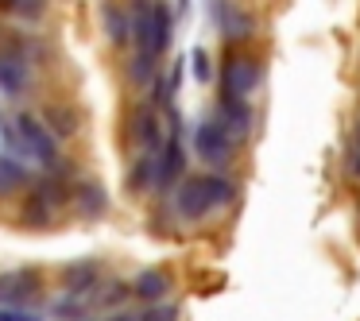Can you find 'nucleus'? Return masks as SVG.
Masks as SVG:
<instances>
[{"label":"nucleus","mask_w":360,"mask_h":321,"mask_svg":"<svg viewBox=\"0 0 360 321\" xmlns=\"http://www.w3.org/2000/svg\"><path fill=\"white\" fill-rule=\"evenodd\" d=\"M101 321H136L132 313H112V317H101Z\"/></svg>","instance_id":"obj_24"},{"label":"nucleus","mask_w":360,"mask_h":321,"mask_svg":"<svg viewBox=\"0 0 360 321\" xmlns=\"http://www.w3.org/2000/svg\"><path fill=\"white\" fill-rule=\"evenodd\" d=\"M174 290V279L167 275V267H148V271L136 275L132 282V294L140 298L143 306H155V302H167Z\"/></svg>","instance_id":"obj_11"},{"label":"nucleus","mask_w":360,"mask_h":321,"mask_svg":"<svg viewBox=\"0 0 360 321\" xmlns=\"http://www.w3.org/2000/svg\"><path fill=\"white\" fill-rule=\"evenodd\" d=\"M32 86V70L20 51H0V97H20Z\"/></svg>","instance_id":"obj_10"},{"label":"nucleus","mask_w":360,"mask_h":321,"mask_svg":"<svg viewBox=\"0 0 360 321\" xmlns=\"http://www.w3.org/2000/svg\"><path fill=\"white\" fill-rule=\"evenodd\" d=\"M155 163L159 159H132V171H128V190L143 194V190L155 186Z\"/></svg>","instance_id":"obj_19"},{"label":"nucleus","mask_w":360,"mask_h":321,"mask_svg":"<svg viewBox=\"0 0 360 321\" xmlns=\"http://www.w3.org/2000/svg\"><path fill=\"white\" fill-rule=\"evenodd\" d=\"M70 205L82 213V217H101L109 209V194L97 178H74L70 186Z\"/></svg>","instance_id":"obj_12"},{"label":"nucleus","mask_w":360,"mask_h":321,"mask_svg":"<svg viewBox=\"0 0 360 321\" xmlns=\"http://www.w3.org/2000/svg\"><path fill=\"white\" fill-rule=\"evenodd\" d=\"M39 290H43V279L35 271H27V267L0 275V302H4V310H24V306H35V302H39Z\"/></svg>","instance_id":"obj_6"},{"label":"nucleus","mask_w":360,"mask_h":321,"mask_svg":"<svg viewBox=\"0 0 360 321\" xmlns=\"http://www.w3.org/2000/svg\"><path fill=\"white\" fill-rule=\"evenodd\" d=\"M39 120L47 124V132L55 136L58 143H63V140H74V136L82 132V117H78V109H74V105H63V101L47 105V109L39 112Z\"/></svg>","instance_id":"obj_15"},{"label":"nucleus","mask_w":360,"mask_h":321,"mask_svg":"<svg viewBox=\"0 0 360 321\" xmlns=\"http://www.w3.org/2000/svg\"><path fill=\"white\" fill-rule=\"evenodd\" d=\"M352 174H356V178H360V155L352 159Z\"/></svg>","instance_id":"obj_25"},{"label":"nucleus","mask_w":360,"mask_h":321,"mask_svg":"<svg viewBox=\"0 0 360 321\" xmlns=\"http://www.w3.org/2000/svg\"><path fill=\"white\" fill-rule=\"evenodd\" d=\"M70 186H74V182H70ZM66 202H70V190H66V182L55 178V174H43V178L32 186V194L24 197V225H32V228L55 225Z\"/></svg>","instance_id":"obj_4"},{"label":"nucleus","mask_w":360,"mask_h":321,"mask_svg":"<svg viewBox=\"0 0 360 321\" xmlns=\"http://www.w3.org/2000/svg\"><path fill=\"white\" fill-rule=\"evenodd\" d=\"M182 8H186V0H182Z\"/></svg>","instance_id":"obj_26"},{"label":"nucleus","mask_w":360,"mask_h":321,"mask_svg":"<svg viewBox=\"0 0 360 321\" xmlns=\"http://www.w3.org/2000/svg\"><path fill=\"white\" fill-rule=\"evenodd\" d=\"M236 202V182L229 174H186L174 186V213L182 221H205L210 213Z\"/></svg>","instance_id":"obj_2"},{"label":"nucleus","mask_w":360,"mask_h":321,"mask_svg":"<svg viewBox=\"0 0 360 321\" xmlns=\"http://www.w3.org/2000/svg\"><path fill=\"white\" fill-rule=\"evenodd\" d=\"M132 58H128V78L136 86H151L155 70L163 63L174 35V16L163 0H132Z\"/></svg>","instance_id":"obj_1"},{"label":"nucleus","mask_w":360,"mask_h":321,"mask_svg":"<svg viewBox=\"0 0 360 321\" xmlns=\"http://www.w3.org/2000/svg\"><path fill=\"white\" fill-rule=\"evenodd\" d=\"M182 166H186V148H182L179 132H171L163 140V151H159V163H155V186L159 194H174V186L182 182Z\"/></svg>","instance_id":"obj_9"},{"label":"nucleus","mask_w":360,"mask_h":321,"mask_svg":"<svg viewBox=\"0 0 360 321\" xmlns=\"http://www.w3.org/2000/svg\"><path fill=\"white\" fill-rule=\"evenodd\" d=\"M194 78L202 81V86H205V81L213 78V66H210V51H202V47L194 51Z\"/></svg>","instance_id":"obj_22"},{"label":"nucleus","mask_w":360,"mask_h":321,"mask_svg":"<svg viewBox=\"0 0 360 321\" xmlns=\"http://www.w3.org/2000/svg\"><path fill=\"white\" fill-rule=\"evenodd\" d=\"M128 148L136 159H159V151H163V117L151 97L132 105V112H128Z\"/></svg>","instance_id":"obj_5"},{"label":"nucleus","mask_w":360,"mask_h":321,"mask_svg":"<svg viewBox=\"0 0 360 321\" xmlns=\"http://www.w3.org/2000/svg\"><path fill=\"white\" fill-rule=\"evenodd\" d=\"M0 321H43L35 310H4L0 306Z\"/></svg>","instance_id":"obj_23"},{"label":"nucleus","mask_w":360,"mask_h":321,"mask_svg":"<svg viewBox=\"0 0 360 321\" xmlns=\"http://www.w3.org/2000/svg\"><path fill=\"white\" fill-rule=\"evenodd\" d=\"M63 287H66V294H74V298L94 294V290L101 287V263H97V259H78V263H70L63 271Z\"/></svg>","instance_id":"obj_14"},{"label":"nucleus","mask_w":360,"mask_h":321,"mask_svg":"<svg viewBox=\"0 0 360 321\" xmlns=\"http://www.w3.org/2000/svg\"><path fill=\"white\" fill-rule=\"evenodd\" d=\"M4 128V140H8V148L16 151V155L32 159L35 166H55L58 163V140L47 132V124L39 120V112H20L12 124H0Z\"/></svg>","instance_id":"obj_3"},{"label":"nucleus","mask_w":360,"mask_h":321,"mask_svg":"<svg viewBox=\"0 0 360 321\" xmlns=\"http://www.w3.org/2000/svg\"><path fill=\"white\" fill-rule=\"evenodd\" d=\"M101 24H105V35H109L112 47L132 43V12H128L120 0H105L101 4Z\"/></svg>","instance_id":"obj_16"},{"label":"nucleus","mask_w":360,"mask_h":321,"mask_svg":"<svg viewBox=\"0 0 360 321\" xmlns=\"http://www.w3.org/2000/svg\"><path fill=\"white\" fill-rule=\"evenodd\" d=\"M217 124L225 128L229 136H248V128H252V105L244 101V97L217 93Z\"/></svg>","instance_id":"obj_13"},{"label":"nucleus","mask_w":360,"mask_h":321,"mask_svg":"<svg viewBox=\"0 0 360 321\" xmlns=\"http://www.w3.org/2000/svg\"><path fill=\"white\" fill-rule=\"evenodd\" d=\"M256 86H259V66L252 63L248 55H225V63H221V89H217V93L244 97V101H248V93Z\"/></svg>","instance_id":"obj_8"},{"label":"nucleus","mask_w":360,"mask_h":321,"mask_svg":"<svg viewBox=\"0 0 360 321\" xmlns=\"http://www.w3.org/2000/svg\"><path fill=\"white\" fill-rule=\"evenodd\" d=\"M55 317H58V321H86V317H89V302H86V298L66 294L63 302L55 306Z\"/></svg>","instance_id":"obj_20"},{"label":"nucleus","mask_w":360,"mask_h":321,"mask_svg":"<svg viewBox=\"0 0 360 321\" xmlns=\"http://www.w3.org/2000/svg\"><path fill=\"white\" fill-rule=\"evenodd\" d=\"M194 155L202 163H213V166H225L233 159V136L217 124V120H202L194 128Z\"/></svg>","instance_id":"obj_7"},{"label":"nucleus","mask_w":360,"mask_h":321,"mask_svg":"<svg viewBox=\"0 0 360 321\" xmlns=\"http://www.w3.org/2000/svg\"><path fill=\"white\" fill-rule=\"evenodd\" d=\"M179 306L174 302H155V306H143V313L136 321H179Z\"/></svg>","instance_id":"obj_21"},{"label":"nucleus","mask_w":360,"mask_h":321,"mask_svg":"<svg viewBox=\"0 0 360 321\" xmlns=\"http://www.w3.org/2000/svg\"><path fill=\"white\" fill-rule=\"evenodd\" d=\"M27 186V171L24 163H16L12 155H0V197H12L16 190Z\"/></svg>","instance_id":"obj_18"},{"label":"nucleus","mask_w":360,"mask_h":321,"mask_svg":"<svg viewBox=\"0 0 360 321\" xmlns=\"http://www.w3.org/2000/svg\"><path fill=\"white\" fill-rule=\"evenodd\" d=\"M210 8H213V20H217L221 35H225L229 43H236V39H248V35H252V20L244 16L240 8H233L229 0H210Z\"/></svg>","instance_id":"obj_17"}]
</instances>
